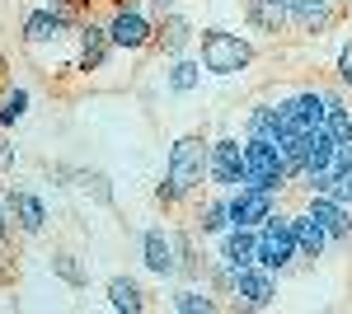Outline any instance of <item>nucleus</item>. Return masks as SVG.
<instances>
[{
  "label": "nucleus",
  "instance_id": "nucleus-34",
  "mask_svg": "<svg viewBox=\"0 0 352 314\" xmlns=\"http://www.w3.org/2000/svg\"><path fill=\"white\" fill-rule=\"evenodd\" d=\"M10 277V258H5V244H0V282Z\"/></svg>",
  "mask_w": 352,
  "mask_h": 314
},
{
  "label": "nucleus",
  "instance_id": "nucleus-26",
  "mask_svg": "<svg viewBox=\"0 0 352 314\" xmlns=\"http://www.w3.org/2000/svg\"><path fill=\"white\" fill-rule=\"evenodd\" d=\"M324 131L333 136V146H352V108H329V117H324Z\"/></svg>",
  "mask_w": 352,
  "mask_h": 314
},
{
  "label": "nucleus",
  "instance_id": "nucleus-32",
  "mask_svg": "<svg viewBox=\"0 0 352 314\" xmlns=\"http://www.w3.org/2000/svg\"><path fill=\"white\" fill-rule=\"evenodd\" d=\"M0 169H14V146L0 136Z\"/></svg>",
  "mask_w": 352,
  "mask_h": 314
},
{
  "label": "nucleus",
  "instance_id": "nucleus-13",
  "mask_svg": "<svg viewBox=\"0 0 352 314\" xmlns=\"http://www.w3.org/2000/svg\"><path fill=\"white\" fill-rule=\"evenodd\" d=\"M5 207L14 216V230L19 235H43L47 230V202L38 197V192H28V188H5Z\"/></svg>",
  "mask_w": 352,
  "mask_h": 314
},
{
  "label": "nucleus",
  "instance_id": "nucleus-25",
  "mask_svg": "<svg viewBox=\"0 0 352 314\" xmlns=\"http://www.w3.org/2000/svg\"><path fill=\"white\" fill-rule=\"evenodd\" d=\"M235 277H240V272L221 258V254H217V258H207V287L217 291V295H235Z\"/></svg>",
  "mask_w": 352,
  "mask_h": 314
},
{
  "label": "nucleus",
  "instance_id": "nucleus-20",
  "mask_svg": "<svg viewBox=\"0 0 352 314\" xmlns=\"http://www.w3.org/2000/svg\"><path fill=\"white\" fill-rule=\"evenodd\" d=\"M202 61H197V52H184L174 56L169 66H164V85H169V94H192L197 85H202Z\"/></svg>",
  "mask_w": 352,
  "mask_h": 314
},
{
  "label": "nucleus",
  "instance_id": "nucleus-3",
  "mask_svg": "<svg viewBox=\"0 0 352 314\" xmlns=\"http://www.w3.org/2000/svg\"><path fill=\"white\" fill-rule=\"evenodd\" d=\"M240 188H258V192L287 197V159H282V141L244 136V183Z\"/></svg>",
  "mask_w": 352,
  "mask_h": 314
},
{
  "label": "nucleus",
  "instance_id": "nucleus-8",
  "mask_svg": "<svg viewBox=\"0 0 352 314\" xmlns=\"http://www.w3.org/2000/svg\"><path fill=\"white\" fill-rule=\"evenodd\" d=\"M207 183L217 192H235L244 183V131L240 136H212V169H207Z\"/></svg>",
  "mask_w": 352,
  "mask_h": 314
},
{
  "label": "nucleus",
  "instance_id": "nucleus-4",
  "mask_svg": "<svg viewBox=\"0 0 352 314\" xmlns=\"http://www.w3.org/2000/svg\"><path fill=\"white\" fill-rule=\"evenodd\" d=\"M104 24H109V38L118 52H146V47H155L160 19L146 10V0H118Z\"/></svg>",
  "mask_w": 352,
  "mask_h": 314
},
{
  "label": "nucleus",
  "instance_id": "nucleus-10",
  "mask_svg": "<svg viewBox=\"0 0 352 314\" xmlns=\"http://www.w3.org/2000/svg\"><path fill=\"white\" fill-rule=\"evenodd\" d=\"M141 267H146L151 277H160V282H174V277H179V239H174V230L151 225V230L141 235Z\"/></svg>",
  "mask_w": 352,
  "mask_h": 314
},
{
  "label": "nucleus",
  "instance_id": "nucleus-30",
  "mask_svg": "<svg viewBox=\"0 0 352 314\" xmlns=\"http://www.w3.org/2000/svg\"><path fill=\"white\" fill-rule=\"evenodd\" d=\"M14 239V216H10V207H5V192H0V244H10Z\"/></svg>",
  "mask_w": 352,
  "mask_h": 314
},
{
  "label": "nucleus",
  "instance_id": "nucleus-23",
  "mask_svg": "<svg viewBox=\"0 0 352 314\" xmlns=\"http://www.w3.org/2000/svg\"><path fill=\"white\" fill-rule=\"evenodd\" d=\"M28 104H33V99H28L24 85H10V89L0 94V131L14 127V122H24V117H28Z\"/></svg>",
  "mask_w": 352,
  "mask_h": 314
},
{
  "label": "nucleus",
  "instance_id": "nucleus-33",
  "mask_svg": "<svg viewBox=\"0 0 352 314\" xmlns=\"http://www.w3.org/2000/svg\"><path fill=\"white\" fill-rule=\"evenodd\" d=\"M52 5H61V10H71V14H80V5H85V0H52Z\"/></svg>",
  "mask_w": 352,
  "mask_h": 314
},
{
  "label": "nucleus",
  "instance_id": "nucleus-29",
  "mask_svg": "<svg viewBox=\"0 0 352 314\" xmlns=\"http://www.w3.org/2000/svg\"><path fill=\"white\" fill-rule=\"evenodd\" d=\"M155 202L169 211V207H179V202H188V197H184V192H179L174 183H169V179H160V183H155Z\"/></svg>",
  "mask_w": 352,
  "mask_h": 314
},
{
  "label": "nucleus",
  "instance_id": "nucleus-14",
  "mask_svg": "<svg viewBox=\"0 0 352 314\" xmlns=\"http://www.w3.org/2000/svg\"><path fill=\"white\" fill-rule=\"evenodd\" d=\"M155 47H160L164 61H174V56H184L197 47V28H192V19L184 14V10H174V14H164L160 28H155Z\"/></svg>",
  "mask_w": 352,
  "mask_h": 314
},
{
  "label": "nucleus",
  "instance_id": "nucleus-28",
  "mask_svg": "<svg viewBox=\"0 0 352 314\" xmlns=\"http://www.w3.org/2000/svg\"><path fill=\"white\" fill-rule=\"evenodd\" d=\"M333 76H338V85L352 94V43H343L338 47V61H333Z\"/></svg>",
  "mask_w": 352,
  "mask_h": 314
},
{
  "label": "nucleus",
  "instance_id": "nucleus-21",
  "mask_svg": "<svg viewBox=\"0 0 352 314\" xmlns=\"http://www.w3.org/2000/svg\"><path fill=\"white\" fill-rule=\"evenodd\" d=\"M217 305L221 300H217V291L207 287V282H202V287H197V282H192V287H179L174 295H169V310H179V314H212Z\"/></svg>",
  "mask_w": 352,
  "mask_h": 314
},
{
  "label": "nucleus",
  "instance_id": "nucleus-27",
  "mask_svg": "<svg viewBox=\"0 0 352 314\" xmlns=\"http://www.w3.org/2000/svg\"><path fill=\"white\" fill-rule=\"evenodd\" d=\"M52 272L61 277V282H71V287H85V282H89V277L80 272V262L71 258V254H56V258H52Z\"/></svg>",
  "mask_w": 352,
  "mask_h": 314
},
{
  "label": "nucleus",
  "instance_id": "nucleus-11",
  "mask_svg": "<svg viewBox=\"0 0 352 314\" xmlns=\"http://www.w3.org/2000/svg\"><path fill=\"white\" fill-rule=\"evenodd\" d=\"M282 10H287V19L296 33H310V38H320L329 28L338 24V14H343V0H282Z\"/></svg>",
  "mask_w": 352,
  "mask_h": 314
},
{
  "label": "nucleus",
  "instance_id": "nucleus-19",
  "mask_svg": "<svg viewBox=\"0 0 352 314\" xmlns=\"http://www.w3.org/2000/svg\"><path fill=\"white\" fill-rule=\"evenodd\" d=\"M104 295H109V310H118V314H146V305H151L136 277H109Z\"/></svg>",
  "mask_w": 352,
  "mask_h": 314
},
{
  "label": "nucleus",
  "instance_id": "nucleus-22",
  "mask_svg": "<svg viewBox=\"0 0 352 314\" xmlns=\"http://www.w3.org/2000/svg\"><path fill=\"white\" fill-rule=\"evenodd\" d=\"M244 136H268L282 141V122H277V104H254L244 113Z\"/></svg>",
  "mask_w": 352,
  "mask_h": 314
},
{
  "label": "nucleus",
  "instance_id": "nucleus-6",
  "mask_svg": "<svg viewBox=\"0 0 352 314\" xmlns=\"http://www.w3.org/2000/svg\"><path fill=\"white\" fill-rule=\"evenodd\" d=\"M258 262L272 267V272H292L300 262V249H296V230H292V211H272L268 221L258 225Z\"/></svg>",
  "mask_w": 352,
  "mask_h": 314
},
{
  "label": "nucleus",
  "instance_id": "nucleus-18",
  "mask_svg": "<svg viewBox=\"0 0 352 314\" xmlns=\"http://www.w3.org/2000/svg\"><path fill=\"white\" fill-rule=\"evenodd\" d=\"M244 24L254 33H263V38H282L292 28V19H287L282 0H244Z\"/></svg>",
  "mask_w": 352,
  "mask_h": 314
},
{
  "label": "nucleus",
  "instance_id": "nucleus-15",
  "mask_svg": "<svg viewBox=\"0 0 352 314\" xmlns=\"http://www.w3.org/2000/svg\"><path fill=\"white\" fill-rule=\"evenodd\" d=\"M192 230L202 239H217L230 230V197L226 192H207V197H197V207H192Z\"/></svg>",
  "mask_w": 352,
  "mask_h": 314
},
{
  "label": "nucleus",
  "instance_id": "nucleus-1",
  "mask_svg": "<svg viewBox=\"0 0 352 314\" xmlns=\"http://www.w3.org/2000/svg\"><path fill=\"white\" fill-rule=\"evenodd\" d=\"M197 61H202V71L212 80H230V76H244L249 66H254V43L235 33V28H202L197 33Z\"/></svg>",
  "mask_w": 352,
  "mask_h": 314
},
{
  "label": "nucleus",
  "instance_id": "nucleus-16",
  "mask_svg": "<svg viewBox=\"0 0 352 314\" xmlns=\"http://www.w3.org/2000/svg\"><path fill=\"white\" fill-rule=\"evenodd\" d=\"M292 230H296V249H300V262H320L333 249V239H329V230L310 216V211L300 207V211H292Z\"/></svg>",
  "mask_w": 352,
  "mask_h": 314
},
{
  "label": "nucleus",
  "instance_id": "nucleus-24",
  "mask_svg": "<svg viewBox=\"0 0 352 314\" xmlns=\"http://www.w3.org/2000/svg\"><path fill=\"white\" fill-rule=\"evenodd\" d=\"M329 169H333V197L343 207H352V146H338Z\"/></svg>",
  "mask_w": 352,
  "mask_h": 314
},
{
  "label": "nucleus",
  "instance_id": "nucleus-31",
  "mask_svg": "<svg viewBox=\"0 0 352 314\" xmlns=\"http://www.w3.org/2000/svg\"><path fill=\"white\" fill-rule=\"evenodd\" d=\"M146 5H151V14H155V19H164V14H174L184 0H146Z\"/></svg>",
  "mask_w": 352,
  "mask_h": 314
},
{
  "label": "nucleus",
  "instance_id": "nucleus-7",
  "mask_svg": "<svg viewBox=\"0 0 352 314\" xmlns=\"http://www.w3.org/2000/svg\"><path fill=\"white\" fill-rule=\"evenodd\" d=\"M282 295V272H272L263 262H249L235 277V310H272Z\"/></svg>",
  "mask_w": 352,
  "mask_h": 314
},
{
  "label": "nucleus",
  "instance_id": "nucleus-5",
  "mask_svg": "<svg viewBox=\"0 0 352 314\" xmlns=\"http://www.w3.org/2000/svg\"><path fill=\"white\" fill-rule=\"evenodd\" d=\"M76 24H80V14H71V10H61V5H52V0H43V5H33V10L24 14L19 38H24V47L43 52V47H52V43L76 38Z\"/></svg>",
  "mask_w": 352,
  "mask_h": 314
},
{
  "label": "nucleus",
  "instance_id": "nucleus-12",
  "mask_svg": "<svg viewBox=\"0 0 352 314\" xmlns=\"http://www.w3.org/2000/svg\"><path fill=\"white\" fill-rule=\"evenodd\" d=\"M226 197H230V225H249V230H258L272 211L282 207L277 192H258V188H235Z\"/></svg>",
  "mask_w": 352,
  "mask_h": 314
},
{
  "label": "nucleus",
  "instance_id": "nucleus-2",
  "mask_svg": "<svg viewBox=\"0 0 352 314\" xmlns=\"http://www.w3.org/2000/svg\"><path fill=\"white\" fill-rule=\"evenodd\" d=\"M207 169H212V141L197 136V131L179 136V141L169 146V155H164V179L179 188L188 202L202 197V188H212L207 183Z\"/></svg>",
  "mask_w": 352,
  "mask_h": 314
},
{
  "label": "nucleus",
  "instance_id": "nucleus-17",
  "mask_svg": "<svg viewBox=\"0 0 352 314\" xmlns=\"http://www.w3.org/2000/svg\"><path fill=\"white\" fill-rule=\"evenodd\" d=\"M217 254L235 272L249 267V262H258V230H249V225H230L226 235H217Z\"/></svg>",
  "mask_w": 352,
  "mask_h": 314
},
{
  "label": "nucleus",
  "instance_id": "nucleus-9",
  "mask_svg": "<svg viewBox=\"0 0 352 314\" xmlns=\"http://www.w3.org/2000/svg\"><path fill=\"white\" fill-rule=\"evenodd\" d=\"M113 52H118V47H113L109 24H104V19H80V24H76V71L94 76V71L109 66Z\"/></svg>",
  "mask_w": 352,
  "mask_h": 314
}]
</instances>
